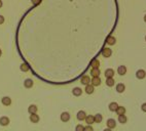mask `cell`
<instances>
[{
  "label": "cell",
  "mask_w": 146,
  "mask_h": 131,
  "mask_svg": "<svg viewBox=\"0 0 146 131\" xmlns=\"http://www.w3.org/2000/svg\"><path fill=\"white\" fill-rule=\"evenodd\" d=\"M114 76V70L113 69H107L106 71H105V77L107 78H113Z\"/></svg>",
  "instance_id": "cell-8"
},
{
  "label": "cell",
  "mask_w": 146,
  "mask_h": 131,
  "mask_svg": "<svg viewBox=\"0 0 146 131\" xmlns=\"http://www.w3.org/2000/svg\"><path fill=\"white\" fill-rule=\"evenodd\" d=\"M114 83H115V81H114L113 78H107V79H106V85L107 86L111 87V86L114 85Z\"/></svg>",
  "instance_id": "cell-24"
},
{
  "label": "cell",
  "mask_w": 146,
  "mask_h": 131,
  "mask_svg": "<svg viewBox=\"0 0 146 131\" xmlns=\"http://www.w3.org/2000/svg\"><path fill=\"white\" fill-rule=\"evenodd\" d=\"M85 131H94V129H93V127L91 125H88L85 127Z\"/></svg>",
  "instance_id": "cell-30"
},
{
  "label": "cell",
  "mask_w": 146,
  "mask_h": 131,
  "mask_svg": "<svg viewBox=\"0 0 146 131\" xmlns=\"http://www.w3.org/2000/svg\"><path fill=\"white\" fill-rule=\"evenodd\" d=\"M3 23H4V17L0 15V25H2Z\"/></svg>",
  "instance_id": "cell-32"
},
{
  "label": "cell",
  "mask_w": 146,
  "mask_h": 131,
  "mask_svg": "<svg viewBox=\"0 0 146 131\" xmlns=\"http://www.w3.org/2000/svg\"><path fill=\"white\" fill-rule=\"evenodd\" d=\"M102 55H103L104 57H111V54H112V50H111L110 48H108V47H105L102 49Z\"/></svg>",
  "instance_id": "cell-1"
},
{
  "label": "cell",
  "mask_w": 146,
  "mask_h": 131,
  "mask_svg": "<svg viewBox=\"0 0 146 131\" xmlns=\"http://www.w3.org/2000/svg\"><path fill=\"white\" fill-rule=\"evenodd\" d=\"M91 67H92V69H94V68L99 69V67H100V61H99L98 58H94V60H92Z\"/></svg>",
  "instance_id": "cell-14"
},
{
  "label": "cell",
  "mask_w": 146,
  "mask_h": 131,
  "mask_svg": "<svg viewBox=\"0 0 146 131\" xmlns=\"http://www.w3.org/2000/svg\"><path fill=\"white\" fill-rule=\"evenodd\" d=\"M91 82H92L93 86H99L101 84V79H100V77H93Z\"/></svg>",
  "instance_id": "cell-7"
},
{
  "label": "cell",
  "mask_w": 146,
  "mask_h": 131,
  "mask_svg": "<svg viewBox=\"0 0 146 131\" xmlns=\"http://www.w3.org/2000/svg\"><path fill=\"white\" fill-rule=\"evenodd\" d=\"M1 54H2V50L0 49V57H1Z\"/></svg>",
  "instance_id": "cell-36"
},
{
  "label": "cell",
  "mask_w": 146,
  "mask_h": 131,
  "mask_svg": "<svg viewBox=\"0 0 146 131\" xmlns=\"http://www.w3.org/2000/svg\"><path fill=\"white\" fill-rule=\"evenodd\" d=\"M145 76H146V72L144 70H138L136 72V77L138 79H144Z\"/></svg>",
  "instance_id": "cell-3"
},
{
  "label": "cell",
  "mask_w": 146,
  "mask_h": 131,
  "mask_svg": "<svg viewBox=\"0 0 146 131\" xmlns=\"http://www.w3.org/2000/svg\"><path fill=\"white\" fill-rule=\"evenodd\" d=\"M75 131H85V127H83V126L81 125V124H79V125H77V126H76Z\"/></svg>",
  "instance_id": "cell-28"
},
{
  "label": "cell",
  "mask_w": 146,
  "mask_h": 131,
  "mask_svg": "<svg viewBox=\"0 0 146 131\" xmlns=\"http://www.w3.org/2000/svg\"><path fill=\"white\" fill-rule=\"evenodd\" d=\"M24 86L26 87V88H31V87L33 86V81L32 79H26L24 81Z\"/></svg>",
  "instance_id": "cell-19"
},
{
  "label": "cell",
  "mask_w": 146,
  "mask_h": 131,
  "mask_svg": "<svg viewBox=\"0 0 146 131\" xmlns=\"http://www.w3.org/2000/svg\"><path fill=\"white\" fill-rule=\"evenodd\" d=\"M61 120L63 122H68L70 120V114L67 113V112H64V113L61 114Z\"/></svg>",
  "instance_id": "cell-4"
},
{
  "label": "cell",
  "mask_w": 146,
  "mask_h": 131,
  "mask_svg": "<svg viewBox=\"0 0 146 131\" xmlns=\"http://www.w3.org/2000/svg\"><path fill=\"white\" fill-rule=\"evenodd\" d=\"M2 7V0H0V8Z\"/></svg>",
  "instance_id": "cell-34"
},
{
  "label": "cell",
  "mask_w": 146,
  "mask_h": 131,
  "mask_svg": "<svg viewBox=\"0 0 146 131\" xmlns=\"http://www.w3.org/2000/svg\"><path fill=\"white\" fill-rule=\"evenodd\" d=\"M100 70L99 69H97V68H94V69H92L91 70V76H93V77H99L100 76Z\"/></svg>",
  "instance_id": "cell-17"
},
{
  "label": "cell",
  "mask_w": 146,
  "mask_h": 131,
  "mask_svg": "<svg viewBox=\"0 0 146 131\" xmlns=\"http://www.w3.org/2000/svg\"><path fill=\"white\" fill-rule=\"evenodd\" d=\"M89 82H91V80H89V77L86 76V75H85V76H82L81 79H80V83L83 84V85H85V86L89 85Z\"/></svg>",
  "instance_id": "cell-9"
},
{
  "label": "cell",
  "mask_w": 146,
  "mask_h": 131,
  "mask_svg": "<svg viewBox=\"0 0 146 131\" xmlns=\"http://www.w3.org/2000/svg\"><path fill=\"white\" fill-rule=\"evenodd\" d=\"M103 131H112V129H109V128H107V129H104Z\"/></svg>",
  "instance_id": "cell-33"
},
{
  "label": "cell",
  "mask_w": 146,
  "mask_h": 131,
  "mask_svg": "<svg viewBox=\"0 0 146 131\" xmlns=\"http://www.w3.org/2000/svg\"><path fill=\"white\" fill-rule=\"evenodd\" d=\"M144 22H145V23H146V14L144 15Z\"/></svg>",
  "instance_id": "cell-35"
},
{
  "label": "cell",
  "mask_w": 146,
  "mask_h": 131,
  "mask_svg": "<svg viewBox=\"0 0 146 131\" xmlns=\"http://www.w3.org/2000/svg\"><path fill=\"white\" fill-rule=\"evenodd\" d=\"M141 109H142V111L145 112V113H146V102H144V104L141 105Z\"/></svg>",
  "instance_id": "cell-31"
},
{
  "label": "cell",
  "mask_w": 146,
  "mask_h": 131,
  "mask_svg": "<svg viewBox=\"0 0 146 131\" xmlns=\"http://www.w3.org/2000/svg\"><path fill=\"white\" fill-rule=\"evenodd\" d=\"M106 124H107V127L109 129H113V128H115L116 127V121L114 119H108Z\"/></svg>",
  "instance_id": "cell-2"
},
{
  "label": "cell",
  "mask_w": 146,
  "mask_h": 131,
  "mask_svg": "<svg viewBox=\"0 0 146 131\" xmlns=\"http://www.w3.org/2000/svg\"><path fill=\"white\" fill-rule=\"evenodd\" d=\"M106 43H107V44H109V45H114V44L116 43L115 37H113V36H107V38H106Z\"/></svg>",
  "instance_id": "cell-5"
},
{
  "label": "cell",
  "mask_w": 146,
  "mask_h": 131,
  "mask_svg": "<svg viewBox=\"0 0 146 131\" xmlns=\"http://www.w3.org/2000/svg\"><path fill=\"white\" fill-rule=\"evenodd\" d=\"M37 110H38V108H37L35 105H29V108H28V112H29L30 114H36Z\"/></svg>",
  "instance_id": "cell-18"
},
{
  "label": "cell",
  "mask_w": 146,
  "mask_h": 131,
  "mask_svg": "<svg viewBox=\"0 0 146 131\" xmlns=\"http://www.w3.org/2000/svg\"><path fill=\"white\" fill-rule=\"evenodd\" d=\"M145 40H146V37H145Z\"/></svg>",
  "instance_id": "cell-37"
},
{
  "label": "cell",
  "mask_w": 146,
  "mask_h": 131,
  "mask_svg": "<svg viewBox=\"0 0 146 131\" xmlns=\"http://www.w3.org/2000/svg\"><path fill=\"white\" fill-rule=\"evenodd\" d=\"M31 2H32L33 5H38V4H40L41 0H31Z\"/></svg>",
  "instance_id": "cell-29"
},
{
  "label": "cell",
  "mask_w": 146,
  "mask_h": 131,
  "mask_svg": "<svg viewBox=\"0 0 146 131\" xmlns=\"http://www.w3.org/2000/svg\"><path fill=\"white\" fill-rule=\"evenodd\" d=\"M94 117H95V123H101L102 120H103V117H102L101 114H97Z\"/></svg>",
  "instance_id": "cell-25"
},
{
  "label": "cell",
  "mask_w": 146,
  "mask_h": 131,
  "mask_svg": "<svg viewBox=\"0 0 146 131\" xmlns=\"http://www.w3.org/2000/svg\"><path fill=\"white\" fill-rule=\"evenodd\" d=\"M9 124V119L7 117H1L0 118V125L1 126H7Z\"/></svg>",
  "instance_id": "cell-12"
},
{
  "label": "cell",
  "mask_w": 146,
  "mask_h": 131,
  "mask_svg": "<svg viewBox=\"0 0 146 131\" xmlns=\"http://www.w3.org/2000/svg\"><path fill=\"white\" fill-rule=\"evenodd\" d=\"M108 108H109V111H111V112H116L117 108H118V105H117L116 102H111Z\"/></svg>",
  "instance_id": "cell-21"
},
{
  "label": "cell",
  "mask_w": 146,
  "mask_h": 131,
  "mask_svg": "<svg viewBox=\"0 0 146 131\" xmlns=\"http://www.w3.org/2000/svg\"><path fill=\"white\" fill-rule=\"evenodd\" d=\"M118 122L122 123V124H126L127 123V117L125 116V115H120V116H118Z\"/></svg>",
  "instance_id": "cell-27"
},
{
  "label": "cell",
  "mask_w": 146,
  "mask_h": 131,
  "mask_svg": "<svg viewBox=\"0 0 146 131\" xmlns=\"http://www.w3.org/2000/svg\"><path fill=\"white\" fill-rule=\"evenodd\" d=\"M30 70V67L28 66L26 63H24V64H22L21 65V71H23V72H28Z\"/></svg>",
  "instance_id": "cell-26"
},
{
  "label": "cell",
  "mask_w": 146,
  "mask_h": 131,
  "mask_svg": "<svg viewBox=\"0 0 146 131\" xmlns=\"http://www.w3.org/2000/svg\"><path fill=\"white\" fill-rule=\"evenodd\" d=\"M85 117H86L85 112H83V111H79L78 113H77V120H79V121H83V120L85 119Z\"/></svg>",
  "instance_id": "cell-13"
},
{
  "label": "cell",
  "mask_w": 146,
  "mask_h": 131,
  "mask_svg": "<svg viewBox=\"0 0 146 131\" xmlns=\"http://www.w3.org/2000/svg\"><path fill=\"white\" fill-rule=\"evenodd\" d=\"M39 116L37 114H31L30 115V121L32 123H38L39 122Z\"/></svg>",
  "instance_id": "cell-10"
},
{
  "label": "cell",
  "mask_w": 146,
  "mask_h": 131,
  "mask_svg": "<svg viewBox=\"0 0 146 131\" xmlns=\"http://www.w3.org/2000/svg\"><path fill=\"white\" fill-rule=\"evenodd\" d=\"M116 113H117L118 116H120V115H125L126 108L125 107H119V105H118V108H117V110H116Z\"/></svg>",
  "instance_id": "cell-23"
},
{
  "label": "cell",
  "mask_w": 146,
  "mask_h": 131,
  "mask_svg": "<svg viewBox=\"0 0 146 131\" xmlns=\"http://www.w3.org/2000/svg\"><path fill=\"white\" fill-rule=\"evenodd\" d=\"M85 92L88 93V94H92V93L94 92V86H93L92 84L91 85H89H89H86L85 86Z\"/></svg>",
  "instance_id": "cell-22"
},
{
  "label": "cell",
  "mask_w": 146,
  "mask_h": 131,
  "mask_svg": "<svg viewBox=\"0 0 146 131\" xmlns=\"http://www.w3.org/2000/svg\"><path fill=\"white\" fill-rule=\"evenodd\" d=\"M125 90H126L125 84L119 83V84H117V85H116V91L118 92V93H122L123 91H125Z\"/></svg>",
  "instance_id": "cell-16"
},
{
  "label": "cell",
  "mask_w": 146,
  "mask_h": 131,
  "mask_svg": "<svg viewBox=\"0 0 146 131\" xmlns=\"http://www.w3.org/2000/svg\"><path fill=\"white\" fill-rule=\"evenodd\" d=\"M117 73H118L120 76H123L127 73V67L126 66H119L118 69H117Z\"/></svg>",
  "instance_id": "cell-11"
},
{
  "label": "cell",
  "mask_w": 146,
  "mask_h": 131,
  "mask_svg": "<svg viewBox=\"0 0 146 131\" xmlns=\"http://www.w3.org/2000/svg\"><path fill=\"white\" fill-rule=\"evenodd\" d=\"M72 93H73V95H75V96H79V95H81L82 90H81V88H79V87H75V88H73Z\"/></svg>",
  "instance_id": "cell-20"
},
{
  "label": "cell",
  "mask_w": 146,
  "mask_h": 131,
  "mask_svg": "<svg viewBox=\"0 0 146 131\" xmlns=\"http://www.w3.org/2000/svg\"><path fill=\"white\" fill-rule=\"evenodd\" d=\"M1 101H2V105H4L7 107V105H9L11 104V98L8 97V96H4V97H2Z\"/></svg>",
  "instance_id": "cell-15"
},
{
  "label": "cell",
  "mask_w": 146,
  "mask_h": 131,
  "mask_svg": "<svg viewBox=\"0 0 146 131\" xmlns=\"http://www.w3.org/2000/svg\"><path fill=\"white\" fill-rule=\"evenodd\" d=\"M85 123L88 124V125H92V124L95 123V117L94 116H91V115H89V116L85 117Z\"/></svg>",
  "instance_id": "cell-6"
}]
</instances>
